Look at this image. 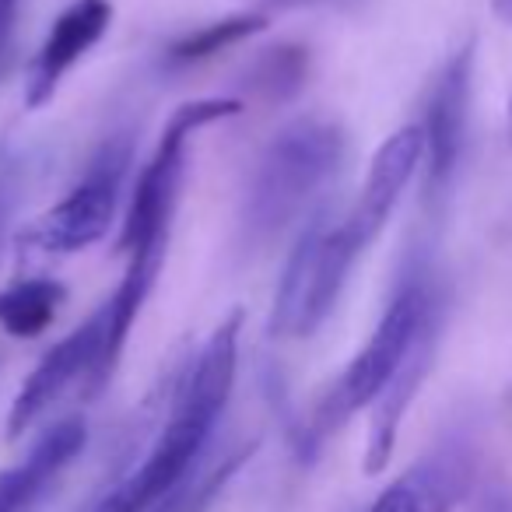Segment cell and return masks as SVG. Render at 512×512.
<instances>
[{
	"mask_svg": "<svg viewBox=\"0 0 512 512\" xmlns=\"http://www.w3.org/2000/svg\"><path fill=\"white\" fill-rule=\"evenodd\" d=\"M239 334L242 313L235 309L214 327L200 355L176 379L169 414L158 425L144 460L116 477L92 512H151L197 474L232 397L239 372Z\"/></svg>",
	"mask_w": 512,
	"mask_h": 512,
	"instance_id": "obj_1",
	"label": "cell"
},
{
	"mask_svg": "<svg viewBox=\"0 0 512 512\" xmlns=\"http://www.w3.org/2000/svg\"><path fill=\"white\" fill-rule=\"evenodd\" d=\"M348 155V137L334 120L302 116L281 127L256 158L242 200V232L249 242H271L302 218L309 200L327 186Z\"/></svg>",
	"mask_w": 512,
	"mask_h": 512,
	"instance_id": "obj_2",
	"label": "cell"
},
{
	"mask_svg": "<svg viewBox=\"0 0 512 512\" xmlns=\"http://www.w3.org/2000/svg\"><path fill=\"white\" fill-rule=\"evenodd\" d=\"M435 316H442V299L435 292L432 274L425 267H411L393 288L369 341L362 344V351L351 358L341 379L323 397L313 421V442L337 432L344 421H351L358 411L376 404L379 393L390 386V379L400 372V365L407 362V355L414 351L418 337L425 334Z\"/></svg>",
	"mask_w": 512,
	"mask_h": 512,
	"instance_id": "obj_3",
	"label": "cell"
},
{
	"mask_svg": "<svg viewBox=\"0 0 512 512\" xmlns=\"http://www.w3.org/2000/svg\"><path fill=\"white\" fill-rule=\"evenodd\" d=\"M239 113H242L239 99H193L183 102L169 116L148 165L137 176L127 218H123L120 239H116L120 253H127V260L155 264V267L165 264L172 218H176L179 190H183V176H186V144H190V137L200 127H211V123L228 120V116H239Z\"/></svg>",
	"mask_w": 512,
	"mask_h": 512,
	"instance_id": "obj_4",
	"label": "cell"
},
{
	"mask_svg": "<svg viewBox=\"0 0 512 512\" xmlns=\"http://www.w3.org/2000/svg\"><path fill=\"white\" fill-rule=\"evenodd\" d=\"M355 260L358 253L344 239L341 218H330V207L309 214L274 295L271 334L313 337L341 302Z\"/></svg>",
	"mask_w": 512,
	"mask_h": 512,
	"instance_id": "obj_5",
	"label": "cell"
},
{
	"mask_svg": "<svg viewBox=\"0 0 512 512\" xmlns=\"http://www.w3.org/2000/svg\"><path fill=\"white\" fill-rule=\"evenodd\" d=\"M130 169V141L116 137L92 158L85 179L67 190L64 200L46 207L22 232V246L50 256H71L109 235L120 207L123 176Z\"/></svg>",
	"mask_w": 512,
	"mask_h": 512,
	"instance_id": "obj_6",
	"label": "cell"
},
{
	"mask_svg": "<svg viewBox=\"0 0 512 512\" xmlns=\"http://www.w3.org/2000/svg\"><path fill=\"white\" fill-rule=\"evenodd\" d=\"M106 334L109 309L102 302L81 327H74L64 341H57L36 369L25 376L22 390L15 393L8 411V439H22L32 425L46 418L53 404L78 390L81 400H95L109 386L106 379Z\"/></svg>",
	"mask_w": 512,
	"mask_h": 512,
	"instance_id": "obj_7",
	"label": "cell"
},
{
	"mask_svg": "<svg viewBox=\"0 0 512 512\" xmlns=\"http://www.w3.org/2000/svg\"><path fill=\"white\" fill-rule=\"evenodd\" d=\"M470 88H474V43H463L442 64L425 106V120L418 123L425 134V204H439L449 193L460 169L463 144L470 120Z\"/></svg>",
	"mask_w": 512,
	"mask_h": 512,
	"instance_id": "obj_8",
	"label": "cell"
},
{
	"mask_svg": "<svg viewBox=\"0 0 512 512\" xmlns=\"http://www.w3.org/2000/svg\"><path fill=\"white\" fill-rule=\"evenodd\" d=\"M421 165H425V134H421L418 123H407V127L393 130V134L379 144L355 204L341 214V232L358 256H362L365 249L383 235V228L390 225L400 197H404V190L411 186V179L421 172Z\"/></svg>",
	"mask_w": 512,
	"mask_h": 512,
	"instance_id": "obj_9",
	"label": "cell"
},
{
	"mask_svg": "<svg viewBox=\"0 0 512 512\" xmlns=\"http://www.w3.org/2000/svg\"><path fill=\"white\" fill-rule=\"evenodd\" d=\"M113 25V4L109 0H74L71 8L60 11V18L50 25L43 46L36 50V60L25 78V106L43 109L57 95L60 81L74 71L78 60L88 57V50L102 43V36Z\"/></svg>",
	"mask_w": 512,
	"mask_h": 512,
	"instance_id": "obj_10",
	"label": "cell"
},
{
	"mask_svg": "<svg viewBox=\"0 0 512 512\" xmlns=\"http://www.w3.org/2000/svg\"><path fill=\"white\" fill-rule=\"evenodd\" d=\"M474 481V449L467 439H446L407 467L369 512H453Z\"/></svg>",
	"mask_w": 512,
	"mask_h": 512,
	"instance_id": "obj_11",
	"label": "cell"
},
{
	"mask_svg": "<svg viewBox=\"0 0 512 512\" xmlns=\"http://www.w3.org/2000/svg\"><path fill=\"white\" fill-rule=\"evenodd\" d=\"M88 442L85 418H60L36 439L25 460L0 470V512H32Z\"/></svg>",
	"mask_w": 512,
	"mask_h": 512,
	"instance_id": "obj_12",
	"label": "cell"
},
{
	"mask_svg": "<svg viewBox=\"0 0 512 512\" xmlns=\"http://www.w3.org/2000/svg\"><path fill=\"white\" fill-rule=\"evenodd\" d=\"M439 337H442V316H435L428 323V330L418 337L414 351L407 355V362L400 365V372L390 379L379 400L372 404V421H369V442H365V474H383L386 463H390L393 449H397V435L404 425L407 411H411L414 397H418L421 383L428 379L435 365V351H439Z\"/></svg>",
	"mask_w": 512,
	"mask_h": 512,
	"instance_id": "obj_13",
	"label": "cell"
},
{
	"mask_svg": "<svg viewBox=\"0 0 512 512\" xmlns=\"http://www.w3.org/2000/svg\"><path fill=\"white\" fill-rule=\"evenodd\" d=\"M67 299V288L57 278H22L15 285L0 288V330L18 341L46 334L57 320L60 306Z\"/></svg>",
	"mask_w": 512,
	"mask_h": 512,
	"instance_id": "obj_14",
	"label": "cell"
},
{
	"mask_svg": "<svg viewBox=\"0 0 512 512\" xmlns=\"http://www.w3.org/2000/svg\"><path fill=\"white\" fill-rule=\"evenodd\" d=\"M267 29V15H232V18H221V22L211 25H200V29L186 32L183 39L165 50V64L169 67H193V64H204V60L218 57L225 53L228 46H239L246 39H253L256 32Z\"/></svg>",
	"mask_w": 512,
	"mask_h": 512,
	"instance_id": "obj_15",
	"label": "cell"
},
{
	"mask_svg": "<svg viewBox=\"0 0 512 512\" xmlns=\"http://www.w3.org/2000/svg\"><path fill=\"white\" fill-rule=\"evenodd\" d=\"M253 449H256V442H249V446H239L235 453L221 456V460L214 463L211 470H204V474L197 470L183 488H176L158 509H151V512H207V505L214 502V495L232 481V474L253 456Z\"/></svg>",
	"mask_w": 512,
	"mask_h": 512,
	"instance_id": "obj_16",
	"label": "cell"
},
{
	"mask_svg": "<svg viewBox=\"0 0 512 512\" xmlns=\"http://www.w3.org/2000/svg\"><path fill=\"white\" fill-rule=\"evenodd\" d=\"M309 74V57L299 46H278L267 50V57L256 64L253 71V88L264 99H288L302 88Z\"/></svg>",
	"mask_w": 512,
	"mask_h": 512,
	"instance_id": "obj_17",
	"label": "cell"
},
{
	"mask_svg": "<svg viewBox=\"0 0 512 512\" xmlns=\"http://www.w3.org/2000/svg\"><path fill=\"white\" fill-rule=\"evenodd\" d=\"M18 204V169L15 162H4L0 165V235L8 228L11 214H15Z\"/></svg>",
	"mask_w": 512,
	"mask_h": 512,
	"instance_id": "obj_18",
	"label": "cell"
},
{
	"mask_svg": "<svg viewBox=\"0 0 512 512\" xmlns=\"http://www.w3.org/2000/svg\"><path fill=\"white\" fill-rule=\"evenodd\" d=\"M18 4H22V0H0V53H4V46H8V39H11V29H15Z\"/></svg>",
	"mask_w": 512,
	"mask_h": 512,
	"instance_id": "obj_19",
	"label": "cell"
},
{
	"mask_svg": "<svg viewBox=\"0 0 512 512\" xmlns=\"http://www.w3.org/2000/svg\"><path fill=\"white\" fill-rule=\"evenodd\" d=\"M491 11H495V18H502L505 25H512V0H491Z\"/></svg>",
	"mask_w": 512,
	"mask_h": 512,
	"instance_id": "obj_20",
	"label": "cell"
},
{
	"mask_svg": "<svg viewBox=\"0 0 512 512\" xmlns=\"http://www.w3.org/2000/svg\"><path fill=\"white\" fill-rule=\"evenodd\" d=\"M281 8H313V4H341V0H274Z\"/></svg>",
	"mask_w": 512,
	"mask_h": 512,
	"instance_id": "obj_21",
	"label": "cell"
},
{
	"mask_svg": "<svg viewBox=\"0 0 512 512\" xmlns=\"http://www.w3.org/2000/svg\"><path fill=\"white\" fill-rule=\"evenodd\" d=\"M505 116H509V134H512V92H509V106H505Z\"/></svg>",
	"mask_w": 512,
	"mask_h": 512,
	"instance_id": "obj_22",
	"label": "cell"
}]
</instances>
